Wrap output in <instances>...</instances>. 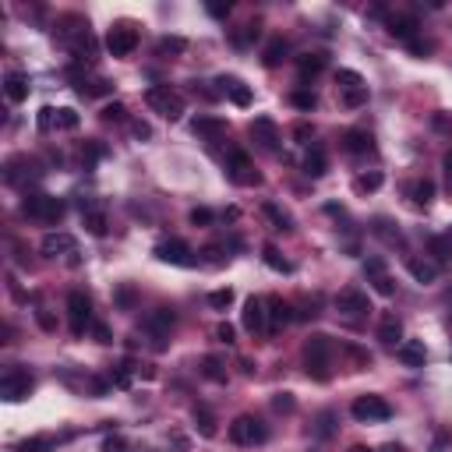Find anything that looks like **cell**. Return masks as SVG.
<instances>
[{
  "label": "cell",
  "instance_id": "cell-1",
  "mask_svg": "<svg viewBox=\"0 0 452 452\" xmlns=\"http://www.w3.org/2000/svg\"><path fill=\"white\" fill-rule=\"evenodd\" d=\"M304 364H308V378L329 382L332 378V371H329V364H332V340L329 336H311L304 343Z\"/></svg>",
  "mask_w": 452,
  "mask_h": 452
},
{
  "label": "cell",
  "instance_id": "cell-2",
  "mask_svg": "<svg viewBox=\"0 0 452 452\" xmlns=\"http://www.w3.org/2000/svg\"><path fill=\"white\" fill-rule=\"evenodd\" d=\"M145 103H149L159 117H167V120H181L184 117V95L174 92L170 85H152V89L145 92Z\"/></svg>",
  "mask_w": 452,
  "mask_h": 452
},
{
  "label": "cell",
  "instance_id": "cell-3",
  "mask_svg": "<svg viewBox=\"0 0 452 452\" xmlns=\"http://www.w3.org/2000/svg\"><path fill=\"white\" fill-rule=\"evenodd\" d=\"M21 212L28 219H36V223H57L64 216V201L53 198V194H28L21 201Z\"/></svg>",
  "mask_w": 452,
  "mask_h": 452
},
{
  "label": "cell",
  "instance_id": "cell-4",
  "mask_svg": "<svg viewBox=\"0 0 452 452\" xmlns=\"http://www.w3.org/2000/svg\"><path fill=\"white\" fill-rule=\"evenodd\" d=\"M32 389H36V378H32L25 367H7L4 378H0V396H4L7 403H21V399H28Z\"/></svg>",
  "mask_w": 452,
  "mask_h": 452
},
{
  "label": "cell",
  "instance_id": "cell-5",
  "mask_svg": "<svg viewBox=\"0 0 452 452\" xmlns=\"http://www.w3.org/2000/svg\"><path fill=\"white\" fill-rule=\"evenodd\" d=\"M336 89H340V99L350 106V110H357L367 103V85H364V78L357 71H350V68H340L336 71Z\"/></svg>",
  "mask_w": 452,
  "mask_h": 452
},
{
  "label": "cell",
  "instance_id": "cell-6",
  "mask_svg": "<svg viewBox=\"0 0 452 452\" xmlns=\"http://www.w3.org/2000/svg\"><path fill=\"white\" fill-rule=\"evenodd\" d=\"M266 438H269V428H266L258 417L241 414V417L230 424V442H233V446H255V442H266Z\"/></svg>",
  "mask_w": 452,
  "mask_h": 452
},
{
  "label": "cell",
  "instance_id": "cell-7",
  "mask_svg": "<svg viewBox=\"0 0 452 452\" xmlns=\"http://www.w3.org/2000/svg\"><path fill=\"white\" fill-rule=\"evenodd\" d=\"M226 177H230L233 184H241V187H255V184H262V174L255 170L251 156L241 152V149L230 152V159H226Z\"/></svg>",
  "mask_w": 452,
  "mask_h": 452
},
{
  "label": "cell",
  "instance_id": "cell-8",
  "mask_svg": "<svg viewBox=\"0 0 452 452\" xmlns=\"http://www.w3.org/2000/svg\"><path fill=\"white\" fill-rule=\"evenodd\" d=\"M350 414L361 421V424H374V421H389L392 417V406L382 399V396H357Z\"/></svg>",
  "mask_w": 452,
  "mask_h": 452
},
{
  "label": "cell",
  "instance_id": "cell-9",
  "mask_svg": "<svg viewBox=\"0 0 452 452\" xmlns=\"http://www.w3.org/2000/svg\"><path fill=\"white\" fill-rule=\"evenodd\" d=\"M106 50L113 53V57H131L135 50H138V32H135V25H113L110 32H106Z\"/></svg>",
  "mask_w": 452,
  "mask_h": 452
},
{
  "label": "cell",
  "instance_id": "cell-10",
  "mask_svg": "<svg viewBox=\"0 0 452 452\" xmlns=\"http://www.w3.org/2000/svg\"><path fill=\"white\" fill-rule=\"evenodd\" d=\"M68 315H71V332L75 336H82L92 325V300L82 290H71L68 293Z\"/></svg>",
  "mask_w": 452,
  "mask_h": 452
},
{
  "label": "cell",
  "instance_id": "cell-11",
  "mask_svg": "<svg viewBox=\"0 0 452 452\" xmlns=\"http://www.w3.org/2000/svg\"><path fill=\"white\" fill-rule=\"evenodd\" d=\"M241 318H244V329H248L251 336H269V308H266L262 297H248Z\"/></svg>",
  "mask_w": 452,
  "mask_h": 452
},
{
  "label": "cell",
  "instance_id": "cell-12",
  "mask_svg": "<svg viewBox=\"0 0 452 452\" xmlns=\"http://www.w3.org/2000/svg\"><path fill=\"white\" fill-rule=\"evenodd\" d=\"M336 308L343 311V315H350V318H361L371 311V300H367V293H364L361 286H343L340 293H336Z\"/></svg>",
  "mask_w": 452,
  "mask_h": 452
},
{
  "label": "cell",
  "instance_id": "cell-13",
  "mask_svg": "<svg viewBox=\"0 0 452 452\" xmlns=\"http://www.w3.org/2000/svg\"><path fill=\"white\" fill-rule=\"evenodd\" d=\"M156 258L167 262V266H181V269H191V266L198 262L194 251H191L184 241H163V244H156Z\"/></svg>",
  "mask_w": 452,
  "mask_h": 452
},
{
  "label": "cell",
  "instance_id": "cell-14",
  "mask_svg": "<svg viewBox=\"0 0 452 452\" xmlns=\"http://www.w3.org/2000/svg\"><path fill=\"white\" fill-rule=\"evenodd\" d=\"M251 138L266 149V152H279V127L272 117H255L251 120Z\"/></svg>",
  "mask_w": 452,
  "mask_h": 452
},
{
  "label": "cell",
  "instance_id": "cell-15",
  "mask_svg": "<svg viewBox=\"0 0 452 452\" xmlns=\"http://www.w3.org/2000/svg\"><path fill=\"white\" fill-rule=\"evenodd\" d=\"M364 275H367V283H371L382 297H392V293H396V283H392V275L385 272V262H382V258H367V262H364Z\"/></svg>",
  "mask_w": 452,
  "mask_h": 452
},
{
  "label": "cell",
  "instance_id": "cell-16",
  "mask_svg": "<svg viewBox=\"0 0 452 452\" xmlns=\"http://www.w3.org/2000/svg\"><path fill=\"white\" fill-rule=\"evenodd\" d=\"M75 251H78V241H75L71 233H61V230H57V233H46V237H43V255H46V258H61V255L71 258Z\"/></svg>",
  "mask_w": 452,
  "mask_h": 452
},
{
  "label": "cell",
  "instance_id": "cell-17",
  "mask_svg": "<svg viewBox=\"0 0 452 452\" xmlns=\"http://www.w3.org/2000/svg\"><path fill=\"white\" fill-rule=\"evenodd\" d=\"M266 308H269V332L275 329H283V325H290L297 315H293V304L290 300H283V297H269L266 300Z\"/></svg>",
  "mask_w": 452,
  "mask_h": 452
},
{
  "label": "cell",
  "instance_id": "cell-18",
  "mask_svg": "<svg viewBox=\"0 0 452 452\" xmlns=\"http://www.w3.org/2000/svg\"><path fill=\"white\" fill-rule=\"evenodd\" d=\"M343 149L350 152V156H371L374 152V138L361 131V127H350L347 135H343Z\"/></svg>",
  "mask_w": 452,
  "mask_h": 452
},
{
  "label": "cell",
  "instance_id": "cell-19",
  "mask_svg": "<svg viewBox=\"0 0 452 452\" xmlns=\"http://www.w3.org/2000/svg\"><path fill=\"white\" fill-rule=\"evenodd\" d=\"M304 174L315 177V181L329 174V156H325L322 145H308V152H304Z\"/></svg>",
  "mask_w": 452,
  "mask_h": 452
},
{
  "label": "cell",
  "instance_id": "cell-20",
  "mask_svg": "<svg viewBox=\"0 0 452 452\" xmlns=\"http://www.w3.org/2000/svg\"><path fill=\"white\" fill-rule=\"evenodd\" d=\"M371 233H374L378 241H385L389 248H406V241H403V230H399L392 219H385V216H378V219H374Z\"/></svg>",
  "mask_w": 452,
  "mask_h": 452
},
{
  "label": "cell",
  "instance_id": "cell-21",
  "mask_svg": "<svg viewBox=\"0 0 452 452\" xmlns=\"http://www.w3.org/2000/svg\"><path fill=\"white\" fill-rule=\"evenodd\" d=\"M396 357L406 364V367H424L428 350H424V343H421V340H403V343L396 347Z\"/></svg>",
  "mask_w": 452,
  "mask_h": 452
},
{
  "label": "cell",
  "instance_id": "cell-22",
  "mask_svg": "<svg viewBox=\"0 0 452 452\" xmlns=\"http://www.w3.org/2000/svg\"><path fill=\"white\" fill-rule=\"evenodd\" d=\"M216 85L219 92H226L237 106H251V89L241 82V78H233V75H223V78H216Z\"/></svg>",
  "mask_w": 452,
  "mask_h": 452
},
{
  "label": "cell",
  "instance_id": "cell-23",
  "mask_svg": "<svg viewBox=\"0 0 452 452\" xmlns=\"http://www.w3.org/2000/svg\"><path fill=\"white\" fill-rule=\"evenodd\" d=\"M191 131L198 138H205V142H216L219 135H226V120H219V117H194L191 120Z\"/></svg>",
  "mask_w": 452,
  "mask_h": 452
},
{
  "label": "cell",
  "instance_id": "cell-24",
  "mask_svg": "<svg viewBox=\"0 0 452 452\" xmlns=\"http://www.w3.org/2000/svg\"><path fill=\"white\" fill-rule=\"evenodd\" d=\"M385 28H389V36H396V39H414V28H417V18L414 14H392V18H385Z\"/></svg>",
  "mask_w": 452,
  "mask_h": 452
},
{
  "label": "cell",
  "instance_id": "cell-25",
  "mask_svg": "<svg viewBox=\"0 0 452 452\" xmlns=\"http://www.w3.org/2000/svg\"><path fill=\"white\" fill-rule=\"evenodd\" d=\"M378 340L385 347H399L403 343V322L396 315H382V325H378Z\"/></svg>",
  "mask_w": 452,
  "mask_h": 452
},
{
  "label": "cell",
  "instance_id": "cell-26",
  "mask_svg": "<svg viewBox=\"0 0 452 452\" xmlns=\"http://www.w3.org/2000/svg\"><path fill=\"white\" fill-rule=\"evenodd\" d=\"M4 95H7L11 103H25V99H28V78H25L21 71H11V75L4 78Z\"/></svg>",
  "mask_w": 452,
  "mask_h": 452
},
{
  "label": "cell",
  "instance_id": "cell-27",
  "mask_svg": "<svg viewBox=\"0 0 452 452\" xmlns=\"http://www.w3.org/2000/svg\"><path fill=\"white\" fill-rule=\"evenodd\" d=\"M145 325H149V329H152L156 336H167V332H170V329L177 325V315H174L170 308H156V311H152V315L145 318Z\"/></svg>",
  "mask_w": 452,
  "mask_h": 452
},
{
  "label": "cell",
  "instance_id": "cell-28",
  "mask_svg": "<svg viewBox=\"0 0 452 452\" xmlns=\"http://www.w3.org/2000/svg\"><path fill=\"white\" fill-rule=\"evenodd\" d=\"M410 201H414L417 209H428V205L435 201V181L421 177V181H414V184H410Z\"/></svg>",
  "mask_w": 452,
  "mask_h": 452
},
{
  "label": "cell",
  "instance_id": "cell-29",
  "mask_svg": "<svg viewBox=\"0 0 452 452\" xmlns=\"http://www.w3.org/2000/svg\"><path fill=\"white\" fill-rule=\"evenodd\" d=\"M406 269H410V275L417 283H424V286L438 279V266L435 262H424V258H406Z\"/></svg>",
  "mask_w": 452,
  "mask_h": 452
},
{
  "label": "cell",
  "instance_id": "cell-30",
  "mask_svg": "<svg viewBox=\"0 0 452 452\" xmlns=\"http://www.w3.org/2000/svg\"><path fill=\"white\" fill-rule=\"evenodd\" d=\"M262 212H266V219L272 223V230H279V233H290V230H293V219H290V216H286L275 201H266V205H262Z\"/></svg>",
  "mask_w": 452,
  "mask_h": 452
},
{
  "label": "cell",
  "instance_id": "cell-31",
  "mask_svg": "<svg viewBox=\"0 0 452 452\" xmlns=\"http://www.w3.org/2000/svg\"><path fill=\"white\" fill-rule=\"evenodd\" d=\"M325 64H329V57H325V53H304V57L297 61L300 78H315L318 71H325Z\"/></svg>",
  "mask_w": 452,
  "mask_h": 452
},
{
  "label": "cell",
  "instance_id": "cell-32",
  "mask_svg": "<svg viewBox=\"0 0 452 452\" xmlns=\"http://www.w3.org/2000/svg\"><path fill=\"white\" fill-rule=\"evenodd\" d=\"M194 431L201 438H216V417L205 410V406H194Z\"/></svg>",
  "mask_w": 452,
  "mask_h": 452
},
{
  "label": "cell",
  "instance_id": "cell-33",
  "mask_svg": "<svg viewBox=\"0 0 452 452\" xmlns=\"http://www.w3.org/2000/svg\"><path fill=\"white\" fill-rule=\"evenodd\" d=\"M286 39L283 36H275L269 46H266V53H262V61H266V68H275V64H283V57H286Z\"/></svg>",
  "mask_w": 452,
  "mask_h": 452
},
{
  "label": "cell",
  "instance_id": "cell-34",
  "mask_svg": "<svg viewBox=\"0 0 452 452\" xmlns=\"http://www.w3.org/2000/svg\"><path fill=\"white\" fill-rule=\"evenodd\" d=\"M184 50H187V43H184L181 36H163V39L156 43V53H159V57H177Z\"/></svg>",
  "mask_w": 452,
  "mask_h": 452
},
{
  "label": "cell",
  "instance_id": "cell-35",
  "mask_svg": "<svg viewBox=\"0 0 452 452\" xmlns=\"http://www.w3.org/2000/svg\"><path fill=\"white\" fill-rule=\"evenodd\" d=\"M201 374H205L209 382H226V364L219 361V357H212V354H209V357L201 361Z\"/></svg>",
  "mask_w": 452,
  "mask_h": 452
},
{
  "label": "cell",
  "instance_id": "cell-36",
  "mask_svg": "<svg viewBox=\"0 0 452 452\" xmlns=\"http://www.w3.org/2000/svg\"><path fill=\"white\" fill-rule=\"evenodd\" d=\"M382 181H385V177H382L378 170H371V174H361V177L354 181V191H357V194H371V191H378V187H382Z\"/></svg>",
  "mask_w": 452,
  "mask_h": 452
},
{
  "label": "cell",
  "instance_id": "cell-37",
  "mask_svg": "<svg viewBox=\"0 0 452 452\" xmlns=\"http://www.w3.org/2000/svg\"><path fill=\"white\" fill-rule=\"evenodd\" d=\"M85 230H89L92 237H103L106 233V216L99 209H85Z\"/></svg>",
  "mask_w": 452,
  "mask_h": 452
},
{
  "label": "cell",
  "instance_id": "cell-38",
  "mask_svg": "<svg viewBox=\"0 0 452 452\" xmlns=\"http://www.w3.org/2000/svg\"><path fill=\"white\" fill-rule=\"evenodd\" d=\"M110 385L131 389V364H113V367H110Z\"/></svg>",
  "mask_w": 452,
  "mask_h": 452
},
{
  "label": "cell",
  "instance_id": "cell-39",
  "mask_svg": "<svg viewBox=\"0 0 452 452\" xmlns=\"http://www.w3.org/2000/svg\"><path fill=\"white\" fill-rule=\"evenodd\" d=\"M258 36H262V25H258V21H251V25H244L241 32H233V43H237V46H251Z\"/></svg>",
  "mask_w": 452,
  "mask_h": 452
},
{
  "label": "cell",
  "instance_id": "cell-40",
  "mask_svg": "<svg viewBox=\"0 0 452 452\" xmlns=\"http://www.w3.org/2000/svg\"><path fill=\"white\" fill-rule=\"evenodd\" d=\"M99 117H103L106 124H120V120H127V106H124V103H106Z\"/></svg>",
  "mask_w": 452,
  "mask_h": 452
},
{
  "label": "cell",
  "instance_id": "cell-41",
  "mask_svg": "<svg viewBox=\"0 0 452 452\" xmlns=\"http://www.w3.org/2000/svg\"><path fill=\"white\" fill-rule=\"evenodd\" d=\"M262 258H266V266H269V269H275V272H293V266H290V262H286V258H283V255L272 248V244L262 251Z\"/></svg>",
  "mask_w": 452,
  "mask_h": 452
},
{
  "label": "cell",
  "instance_id": "cell-42",
  "mask_svg": "<svg viewBox=\"0 0 452 452\" xmlns=\"http://www.w3.org/2000/svg\"><path fill=\"white\" fill-rule=\"evenodd\" d=\"M209 304H212L216 311H226V308L233 304V290H230V286H226V290H212V293H209Z\"/></svg>",
  "mask_w": 452,
  "mask_h": 452
},
{
  "label": "cell",
  "instance_id": "cell-43",
  "mask_svg": "<svg viewBox=\"0 0 452 452\" xmlns=\"http://www.w3.org/2000/svg\"><path fill=\"white\" fill-rule=\"evenodd\" d=\"M57 127L75 131V127H78V113H75L71 106H61V110H57Z\"/></svg>",
  "mask_w": 452,
  "mask_h": 452
},
{
  "label": "cell",
  "instance_id": "cell-44",
  "mask_svg": "<svg viewBox=\"0 0 452 452\" xmlns=\"http://www.w3.org/2000/svg\"><path fill=\"white\" fill-rule=\"evenodd\" d=\"M293 406H297V399H293L290 392H275V396H272V410H279V414H293Z\"/></svg>",
  "mask_w": 452,
  "mask_h": 452
},
{
  "label": "cell",
  "instance_id": "cell-45",
  "mask_svg": "<svg viewBox=\"0 0 452 452\" xmlns=\"http://www.w3.org/2000/svg\"><path fill=\"white\" fill-rule=\"evenodd\" d=\"M290 103H293V106H297V110H315V106H318V99H315V92H293V95H290Z\"/></svg>",
  "mask_w": 452,
  "mask_h": 452
},
{
  "label": "cell",
  "instance_id": "cell-46",
  "mask_svg": "<svg viewBox=\"0 0 452 452\" xmlns=\"http://www.w3.org/2000/svg\"><path fill=\"white\" fill-rule=\"evenodd\" d=\"M431 251H435L438 262H449L452 258V244L446 241V237H431Z\"/></svg>",
  "mask_w": 452,
  "mask_h": 452
},
{
  "label": "cell",
  "instance_id": "cell-47",
  "mask_svg": "<svg viewBox=\"0 0 452 452\" xmlns=\"http://www.w3.org/2000/svg\"><path fill=\"white\" fill-rule=\"evenodd\" d=\"M57 127V110L53 106H43L39 110V131H53Z\"/></svg>",
  "mask_w": 452,
  "mask_h": 452
},
{
  "label": "cell",
  "instance_id": "cell-48",
  "mask_svg": "<svg viewBox=\"0 0 452 452\" xmlns=\"http://www.w3.org/2000/svg\"><path fill=\"white\" fill-rule=\"evenodd\" d=\"M216 340H219V343H226V347H233V343H237V329H233L230 322H219V329H216Z\"/></svg>",
  "mask_w": 452,
  "mask_h": 452
},
{
  "label": "cell",
  "instance_id": "cell-49",
  "mask_svg": "<svg viewBox=\"0 0 452 452\" xmlns=\"http://www.w3.org/2000/svg\"><path fill=\"white\" fill-rule=\"evenodd\" d=\"M18 449L21 452H46V449H53V438H28V442H21Z\"/></svg>",
  "mask_w": 452,
  "mask_h": 452
},
{
  "label": "cell",
  "instance_id": "cell-50",
  "mask_svg": "<svg viewBox=\"0 0 452 452\" xmlns=\"http://www.w3.org/2000/svg\"><path fill=\"white\" fill-rule=\"evenodd\" d=\"M332 421H336V414H329V410L318 417V428H315V431H318V438H329V435H332Z\"/></svg>",
  "mask_w": 452,
  "mask_h": 452
},
{
  "label": "cell",
  "instance_id": "cell-51",
  "mask_svg": "<svg viewBox=\"0 0 452 452\" xmlns=\"http://www.w3.org/2000/svg\"><path fill=\"white\" fill-rule=\"evenodd\" d=\"M212 219H216V216H212L209 209H191V223H194V226H209Z\"/></svg>",
  "mask_w": 452,
  "mask_h": 452
},
{
  "label": "cell",
  "instance_id": "cell-52",
  "mask_svg": "<svg viewBox=\"0 0 452 452\" xmlns=\"http://www.w3.org/2000/svg\"><path fill=\"white\" fill-rule=\"evenodd\" d=\"M131 131H135V138H138V142H149V138H152V127H149L145 120H135V124H131Z\"/></svg>",
  "mask_w": 452,
  "mask_h": 452
},
{
  "label": "cell",
  "instance_id": "cell-53",
  "mask_svg": "<svg viewBox=\"0 0 452 452\" xmlns=\"http://www.w3.org/2000/svg\"><path fill=\"white\" fill-rule=\"evenodd\" d=\"M92 336H95V343H113V336L103 322H92Z\"/></svg>",
  "mask_w": 452,
  "mask_h": 452
},
{
  "label": "cell",
  "instance_id": "cell-54",
  "mask_svg": "<svg viewBox=\"0 0 452 452\" xmlns=\"http://www.w3.org/2000/svg\"><path fill=\"white\" fill-rule=\"evenodd\" d=\"M103 452H127V442H124L120 435H113V438L103 442Z\"/></svg>",
  "mask_w": 452,
  "mask_h": 452
},
{
  "label": "cell",
  "instance_id": "cell-55",
  "mask_svg": "<svg viewBox=\"0 0 452 452\" xmlns=\"http://www.w3.org/2000/svg\"><path fill=\"white\" fill-rule=\"evenodd\" d=\"M117 304H120V308H131V304H135V290H131V286H120V290H117Z\"/></svg>",
  "mask_w": 452,
  "mask_h": 452
},
{
  "label": "cell",
  "instance_id": "cell-56",
  "mask_svg": "<svg viewBox=\"0 0 452 452\" xmlns=\"http://www.w3.org/2000/svg\"><path fill=\"white\" fill-rule=\"evenodd\" d=\"M230 11H233V4H230V0H226V4H209V14H212V18H226Z\"/></svg>",
  "mask_w": 452,
  "mask_h": 452
},
{
  "label": "cell",
  "instance_id": "cell-57",
  "mask_svg": "<svg viewBox=\"0 0 452 452\" xmlns=\"http://www.w3.org/2000/svg\"><path fill=\"white\" fill-rule=\"evenodd\" d=\"M293 138H297L300 145H311V142H308V138H311V124H297V127H293Z\"/></svg>",
  "mask_w": 452,
  "mask_h": 452
},
{
  "label": "cell",
  "instance_id": "cell-58",
  "mask_svg": "<svg viewBox=\"0 0 452 452\" xmlns=\"http://www.w3.org/2000/svg\"><path fill=\"white\" fill-rule=\"evenodd\" d=\"M201 255H205V262H209V266H223V262H226V258H223V251H219V248H205V251H201Z\"/></svg>",
  "mask_w": 452,
  "mask_h": 452
},
{
  "label": "cell",
  "instance_id": "cell-59",
  "mask_svg": "<svg viewBox=\"0 0 452 452\" xmlns=\"http://www.w3.org/2000/svg\"><path fill=\"white\" fill-rule=\"evenodd\" d=\"M410 50H414L417 57H428V53H431V43H421V39L414 36V39H410Z\"/></svg>",
  "mask_w": 452,
  "mask_h": 452
},
{
  "label": "cell",
  "instance_id": "cell-60",
  "mask_svg": "<svg viewBox=\"0 0 452 452\" xmlns=\"http://www.w3.org/2000/svg\"><path fill=\"white\" fill-rule=\"evenodd\" d=\"M442 170H446V184H449V194H452V152H446V159H442Z\"/></svg>",
  "mask_w": 452,
  "mask_h": 452
},
{
  "label": "cell",
  "instance_id": "cell-61",
  "mask_svg": "<svg viewBox=\"0 0 452 452\" xmlns=\"http://www.w3.org/2000/svg\"><path fill=\"white\" fill-rule=\"evenodd\" d=\"M36 318H39V325H43V329H57V325H53V318H50V311H43V308H39V311H36Z\"/></svg>",
  "mask_w": 452,
  "mask_h": 452
},
{
  "label": "cell",
  "instance_id": "cell-62",
  "mask_svg": "<svg viewBox=\"0 0 452 452\" xmlns=\"http://www.w3.org/2000/svg\"><path fill=\"white\" fill-rule=\"evenodd\" d=\"M241 371H244V374H248V378H251V374H255V364L248 361V357H241Z\"/></svg>",
  "mask_w": 452,
  "mask_h": 452
},
{
  "label": "cell",
  "instance_id": "cell-63",
  "mask_svg": "<svg viewBox=\"0 0 452 452\" xmlns=\"http://www.w3.org/2000/svg\"><path fill=\"white\" fill-rule=\"evenodd\" d=\"M350 452H374V449H367V446H350Z\"/></svg>",
  "mask_w": 452,
  "mask_h": 452
},
{
  "label": "cell",
  "instance_id": "cell-64",
  "mask_svg": "<svg viewBox=\"0 0 452 452\" xmlns=\"http://www.w3.org/2000/svg\"><path fill=\"white\" fill-rule=\"evenodd\" d=\"M385 452H403V446H385Z\"/></svg>",
  "mask_w": 452,
  "mask_h": 452
}]
</instances>
